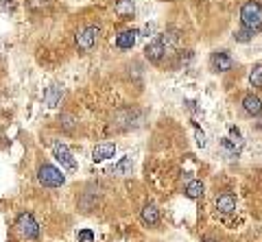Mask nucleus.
I'll return each mask as SVG.
<instances>
[{"mask_svg": "<svg viewBox=\"0 0 262 242\" xmlns=\"http://www.w3.org/2000/svg\"><path fill=\"white\" fill-rule=\"evenodd\" d=\"M53 155H55V159H57L59 164L64 166V168L77 170V161H74L72 153H70V149H68V146H66L64 142H55V144H53Z\"/></svg>", "mask_w": 262, "mask_h": 242, "instance_id": "obj_5", "label": "nucleus"}, {"mask_svg": "<svg viewBox=\"0 0 262 242\" xmlns=\"http://www.w3.org/2000/svg\"><path fill=\"white\" fill-rule=\"evenodd\" d=\"M114 11H116V16H120L123 20H129L135 13V4H133V0H116Z\"/></svg>", "mask_w": 262, "mask_h": 242, "instance_id": "obj_11", "label": "nucleus"}, {"mask_svg": "<svg viewBox=\"0 0 262 242\" xmlns=\"http://www.w3.org/2000/svg\"><path fill=\"white\" fill-rule=\"evenodd\" d=\"M37 179H39V183L46 185V188H59V185H64V183H66L64 173H62L59 168H55V166H50V164L39 166V170H37Z\"/></svg>", "mask_w": 262, "mask_h": 242, "instance_id": "obj_2", "label": "nucleus"}, {"mask_svg": "<svg viewBox=\"0 0 262 242\" xmlns=\"http://www.w3.org/2000/svg\"><path fill=\"white\" fill-rule=\"evenodd\" d=\"M221 149L228 153V157H236V155L240 153V149H243V138L236 140V138H223L221 140Z\"/></svg>", "mask_w": 262, "mask_h": 242, "instance_id": "obj_12", "label": "nucleus"}, {"mask_svg": "<svg viewBox=\"0 0 262 242\" xmlns=\"http://www.w3.org/2000/svg\"><path fill=\"white\" fill-rule=\"evenodd\" d=\"M131 157H123L118 164H114V175H129L131 173Z\"/></svg>", "mask_w": 262, "mask_h": 242, "instance_id": "obj_17", "label": "nucleus"}, {"mask_svg": "<svg viewBox=\"0 0 262 242\" xmlns=\"http://www.w3.org/2000/svg\"><path fill=\"white\" fill-rule=\"evenodd\" d=\"M53 2V0H27V7L29 9H44V7H48V4Z\"/></svg>", "mask_w": 262, "mask_h": 242, "instance_id": "obj_21", "label": "nucleus"}, {"mask_svg": "<svg viewBox=\"0 0 262 242\" xmlns=\"http://www.w3.org/2000/svg\"><path fill=\"white\" fill-rule=\"evenodd\" d=\"M243 109L249 116H260L262 114V100L258 96H254V94H249V96L243 98Z\"/></svg>", "mask_w": 262, "mask_h": 242, "instance_id": "obj_13", "label": "nucleus"}, {"mask_svg": "<svg viewBox=\"0 0 262 242\" xmlns=\"http://www.w3.org/2000/svg\"><path fill=\"white\" fill-rule=\"evenodd\" d=\"M153 31H155V24H153V22H151V24H147V27L142 29V33L147 35V37H149V35H153Z\"/></svg>", "mask_w": 262, "mask_h": 242, "instance_id": "obj_24", "label": "nucleus"}, {"mask_svg": "<svg viewBox=\"0 0 262 242\" xmlns=\"http://www.w3.org/2000/svg\"><path fill=\"white\" fill-rule=\"evenodd\" d=\"M44 100H46L48 107H57V103L62 100V88H57V85H50L46 96H44Z\"/></svg>", "mask_w": 262, "mask_h": 242, "instance_id": "obj_15", "label": "nucleus"}, {"mask_svg": "<svg viewBox=\"0 0 262 242\" xmlns=\"http://www.w3.org/2000/svg\"><path fill=\"white\" fill-rule=\"evenodd\" d=\"M203 242H216V240H203Z\"/></svg>", "mask_w": 262, "mask_h": 242, "instance_id": "obj_25", "label": "nucleus"}, {"mask_svg": "<svg viewBox=\"0 0 262 242\" xmlns=\"http://www.w3.org/2000/svg\"><path fill=\"white\" fill-rule=\"evenodd\" d=\"M240 24L247 29H254V31L262 27V4L258 0H247L240 7Z\"/></svg>", "mask_w": 262, "mask_h": 242, "instance_id": "obj_1", "label": "nucleus"}, {"mask_svg": "<svg viewBox=\"0 0 262 242\" xmlns=\"http://www.w3.org/2000/svg\"><path fill=\"white\" fill-rule=\"evenodd\" d=\"M249 83L254 88H262V65H254V70L249 72Z\"/></svg>", "mask_w": 262, "mask_h": 242, "instance_id": "obj_19", "label": "nucleus"}, {"mask_svg": "<svg viewBox=\"0 0 262 242\" xmlns=\"http://www.w3.org/2000/svg\"><path fill=\"white\" fill-rule=\"evenodd\" d=\"M142 223L149 225V227L160 223V212H158V208H155L153 203H149V205H144V208H142Z\"/></svg>", "mask_w": 262, "mask_h": 242, "instance_id": "obj_14", "label": "nucleus"}, {"mask_svg": "<svg viewBox=\"0 0 262 242\" xmlns=\"http://www.w3.org/2000/svg\"><path fill=\"white\" fill-rule=\"evenodd\" d=\"M98 35H100V27H85V29H81V31L77 33V39H74V42H77V48L79 50H90L94 46V44L98 42Z\"/></svg>", "mask_w": 262, "mask_h": 242, "instance_id": "obj_4", "label": "nucleus"}, {"mask_svg": "<svg viewBox=\"0 0 262 242\" xmlns=\"http://www.w3.org/2000/svg\"><path fill=\"white\" fill-rule=\"evenodd\" d=\"M166 53H168V48L164 46V42H162L160 37L155 39V42H151L149 46L144 48V57H147L149 61H153V63H160V61H162V57H164Z\"/></svg>", "mask_w": 262, "mask_h": 242, "instance_id": "obj_6", "label": "nucleus"}, {"mask_svg": "<svg viewBox=\"0 0 262 242\" xmlns=\"http://www.w3.org/2000/svg\"><path fill=\"white\" fill-rule=\"evenodd\" d=\"M210 63H212L214 72H228V70H231V65H234V61H231V57L228 53H214Z\"/></svg>", "mask_w": 262, "mask_h": 242, "instance_id": "obj_8", "label": "nucleus"}, {"mask_svg": "<svg viewBox=\"0 0 262 242\" xmlns=\"http://www.w3.org/2000/svg\"><path fill=\"white\" fill-rule=\"evenodd\" d=\"M16 227H18V231L24 236V238H31V240L39 238V225H37V220H35L31 214H27V212L18 216Z\"/></svg>", "mask_w": 262, "mask_h": 242, "instance_id": "obj_3", "label": "nucleus"}, {"mask_svg": "<svg viewBox=\"0 0 262 242\" xmlns=\"http://www.w3.org/2000/svg\"><path fill=\"white\" fill-rule=\"evenodd\" d=\"M195 138H196V144L203 149V146H205V133H203V131L196 129V131H195Z\"/></svg>", "mask_w": 262, "mask_h": 242, "instance_id": "obj_23", "label": "nucleus"}, {"mask_svg": "<svg viewBox=\"0 0 262 242\" xmlns=\"http://www.w3.org/2000/svg\"><path fill=\"white\" fill-rule=\"evenodd\" d=\"M160 39H162L164 46L168 48V50L179 44V35H177V33H164V35H160Z\"/></svg>", "mask_w": 262, "mask_h": 242, "instance_id": "obj_20", "label": "nucleus"}, {"mask_svg": "<svg viewBox=\"0 0 262 242\" xmlns=\"http://www.w3.org/2000/svg\"><path fill=\"white\" fill-rule=\"evenodd\" d=\"M114 155H116V146L112 142H100V144L94 146V151H92V159L97 161V164L114 157Z\"/></svg>", "mask_w": 262, "mask_h": 242, "instance_id": "obj_7", "label": "nucleus"}, {"mask_svg": "<svg viewBox=\"0 0 262 242\" xmlns=\"http://www.w3.org/2000/svg\"><path fill=\"white\" fill-rule=\"evenodd\" d=\"M186 196H188V199H201V196H203V183H201V181H190V183L186 185Z\"/></svg>", "mask_w": 262, "mask_h": 242, "instance_id": "obj_16", "label": "nucleus"}, {"mask_svg": "<svg viewBox=\"0 0 262 242\" xmlns=\"http://www.w3.org/2000/svg\"><path fill=\"white\" fill-rule=\"evenodd\" d=\"M254 35H256V31L254 29H247V27H243L240 29V31H236V35H234V39L236 42H251V39H254Z\"/></svg>", "mask_w": 262, "mask_h": 242, "instance_id": "obj_18", "label": "nucleus"}, {"mask_svg": "<svg viewBox=\"0 0 262 242\" xmlns=\"http://www.w3.org/2000/svg\"><path fill=\"white\" fill-rule=\"evenodd\" d=\"M77 238H79V242H92V240H94V234H92L90 229H81Z\"/></svg>", "mask_w": 262, "mask_h": 242, "instance_id": "obj_22", "label": "nucleus"}, {"mask_svg": "<svg viewBox=\"0 0 262 242\" xmlns=\"http://www.w3.org/2000/svg\"><path fill=\"white\" fill-rule=\"evenodd\" d=\"M216 210L221 212V214H231V212H236V196L225 192L221 194L219 199H216Z\"/></svg>", "mask_w": 262, "mask_h": 242, "instance_id": "obj_9", "label": "nucleus"}, {"mask_svg": "<svg viewBox=\"0 0 262 242\" xmlns=\"http://www.w3.org/2000/svg\"><path fill=\"white\" fill-rule=\"evenodd\" d=\"M135 37H138V31L135 29H131V31H123L116 37V46L120 50H131L135 46Z\"/></svg>", "mask_w": 262, "mask_h": 242, "instance_id": "obj_10", "label": "nucleus"}]
</instances>
